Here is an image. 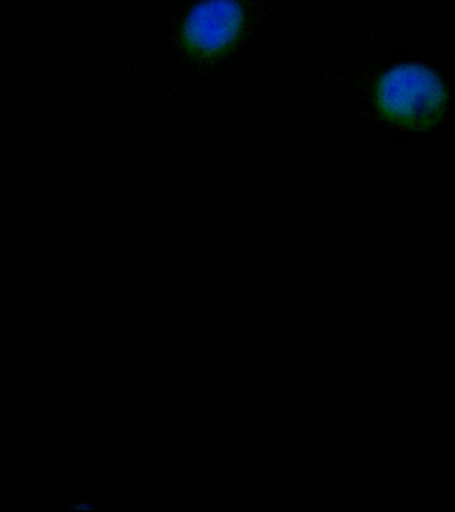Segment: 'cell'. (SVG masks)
I'll use <instances>...</instances> for the list:
<instances>
[{"label":"cell","mask_w":455,"mask_h":512,"mask_svg":"<svg viewBox=\"0 0 455 512\" xmlns=\"http://www.w3.org/2000/svg\"><path fill=\"white\" fill-rule=\"evenodd\" d=\"M378 106L386 118L407 127L431 126L441 118L445 90L437 75L425 67H395L377 88Z\"/></svg>","instance_id":"6da1fadb"},{"label":"cell","mask_w":455,"mask_h":512,"mask_svg":"<svg viewBox=\"0 0 455 512\" xmlns=\"http://www.w3.org/2000/svg\"><path fill=\"white\" fill-rule=\"evenodd\" d=\"M242 22V10L235 0H206L187 18L183 43L197 54H218L238 38Z\"/></svg>","instance_id":"7a4b0ae2"}]
</instances>
